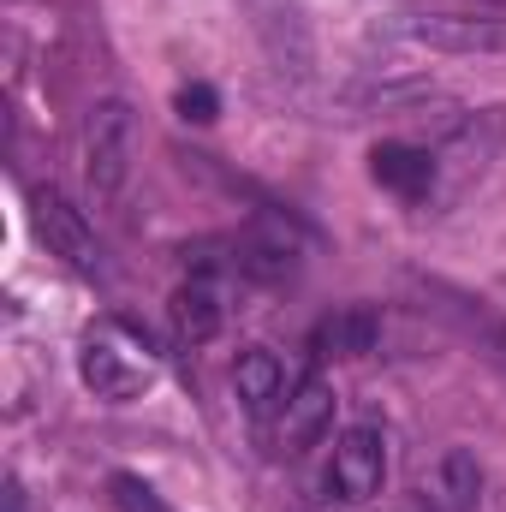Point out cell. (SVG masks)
<instances>
[{"label": "cell", "instance_id": "obj_9", "mask_svg": "<svg viewBox=\"0 0 506 512\" xmlns=\"http://www.w3.org/2000/svg\"><path fill=\"white\" fill-rule=\"evenodd\" d=\"M435 155L429 149H417V143H376V155H370V179L387 185L393 197H405V203H423V197H435Z\"/></svg>", "mask_w": 506, "mask_h": 512}, {"label": "cell", "instance_id": "obj_7", "mask_svg": "<svg viewBox=\"0 0 506 512\" xmlns=\"http://www.w3.org/2000/svg\"><path fill=\"white\" fill-rule=\"evenodd\" d=\"M387 483V435L376 423H352L334 441V465H328V489L340 501H376Z\"/></svg>", "mask_w": 506, "mask_h": 512}, {"label": "cell", "instance_id": "obj_4", "mask_svg": "<svg viewBox=\"0 0 506 512\" xmlns=\"http://www.w3.org/2000/svg\"><path fill=\"white\" fill-rule=\"evenodd\" d=\"M251 36L274 60L280 78H310L316 72V30L304 18V0H239Z\"/></svg>", "mask_w": 506, "mask_h": 512}, {"label": "cell", "instance_id": "obj_3", "mask_svg": "<svg viewBox=\"0 0 506 512\" xmlns=\"http://www.w3.org/2000/svg\"><path fill=\"white\" fill-rule=\"evenodd\" d=\"M506 149V108H477V114H465L453 137L435 149V203L441 209H453L459 197H471L477 185H483V173L495 167V155Z\"/></svg>", "mask_w": 506, "mask_h": 512}, {"label": "cell", "instance_id": "obj_12", "mask_svg": "<svg viewBox=\"0 0 506 512\" xmlns=\"http://www.w3.org/2000/svg\"><path fill=\"white\" fill-rule=\"evenodd\" d=\"M483 501V465L471 447H447L429 471V512H477Z\"/></svg>", "mask_w": 506, "mask_h": 512}, {"label": "cell", "instance_id": "obj_2", "mask_svg": "<svg viewBox=\"0 0 506 512\" xmlns=\"http://www.w3.org/2000/svg\"><path fill=\"white\" fill-rule=\"evenodd\" d=\"M131 155H137V120L120 96H102L84 108L78 126V161H84V185L96 203H114L131 179Z\"/></svg>", "mask_w": 506, "mask_h": 512}, {"label": "cell", "instance_id": "obj_1", "mask_svg": "<svg viewBox=\"0 0 506 512\" xmlns=\"http://www.w3.org/2000/svg\"><path fill=\"white\" fill-rule=\"evenodd\" d=\"M78 376H84V387H90L96 399H108V405H131L137 393L155 387L161 358H155V346H149L143 328H131V322H120V316H108V322H96V328L84 334V346H78Z\"/></svg>", "mask_w": 506, "mask_h": 512}, {"label": "cell", "instance_id": "obj_16", "mask_svg": "<svg viewBox=\"0 0 506 512\" xmlns=\"http://www.w3.org/2000/svg\"><path fill=\"white\" fill-rule=\"evenodd\" d=\"M179 114L197 120V126H209V120L221 114V96H215L209 84H185V90H179Z\"/></svg>", "mask_w": 506, "mask_h": 512}, {"label": "cell", "instance_id": "obj_10", "mask_svg": "<svg viewBox=\"0 0 506 512\" xmlns=\"http://www.w3.org/2000/svg\"><path fill=\"white\" fill-rule=\"evenodd\" d=\"M328 423H334V387L322 382V376H304V382L292 387L286 411H280V447L304 453V447H316L328 435Z\"/></svg>", "mask_w": 506, "mask_h": 512}, {"label": "cell", "instance_id": "obj_15", "mask_svg": "<svg viewBox=\"0 0 506 512\" xmlns=\"http://www.w3.org/2000/svg\"><path fill=\"white\" fill-rule=\"evenodd\" d=\"M114 501H120V512H167V501H161L143 477H126V471L114 477Z\"/></svg>", "mask_w": 506, "mask_h": 512}, {"label": "cell", "instance_id": "obj_11", "mask_svg": "<svg viewBox=\"0 0 506 512\" xmlns=\"http://www.w3.org/2000/svg\"><path fill=\"white\" fill-rule=\"evenodd\" d=\"M233 393L245 399V411H251L256 423H268L274 411H286L292 382H286V370H280V358H274L268 346H251V352L233 364Z\"/></svg>", "mask_w": 506, "mask_h": 512}, {"label": "cell", "instance_id": "obj_13", "mask_svg": "<svg viewBox=\"0 0 506 512\" xmlns=\"http://www.w3.org/2000/svg\"><path fill=\"white\" fill-rule=\"evenodd\" d=\"M167 316H173V334L185 340V346H209L215 334H221V322H227V304H221V292H215V280H185L173 298H167Z\"/></svg>", "mask_w": 506, "mask_h": 512}, {"label": "cell", "instance_id": "obj_6", "mask_svg": "<svg viewBox=\"0 0 506 512\" xmlns=\"http://www.w3.org/2000/svg\"><path fill=\"white\" fill-rule=\"evenodd\" d=\"M399 36L435 54H506V18L489 12H411Z\"/></svg>", "mask_w": 506, "mask_h": 512}, {"label": "cell", "instance_id": "obj_5", "mask_svg": "<svg viewBox=\"0 0 506 512\" xmlns=\"http://www.w3.org/2000/svg\"><path fill=\"white\" fill-rule=\"evenodd\" d=\"M30 227H36V239L48 245V256H60L66 268H78V274H102L96 227L84 221V209L66 203V191L36 185V191H30Z\"/></svg>", "mask_w": 506, "mask_h": 512}, {"label": "cell", "instance_id": "obj_14", "mask_svg": "<svg viewBox=\"0 0 506 512\" xmlns=\"http://www.w3.org/2000/svg\"><path fill=\"white\" fill-rule=\"evenodd\" d=\"M376 340H381V316L370 304H346V310L322 316V328H316L322 358H364V352H376Z\"/></svg>", "mask_w": 506, "mask_h": 512}, {"label": "cell", "instance_id": "obj_8", "mask_svg": "<svg viewBox=\"0 0 506 512\" xmlns=\"http://www.w3.org/2000/svg\"><path fill=\"white\" fill-rule=\"evenodd\" d=\"M221 251H227V268L245 274V280H286V274L298 268V245H292V233H286L280 221H251V227H239L233 239H221Z\"/></svg>", "mask_w": 506, "mask_h": 512}]
</instances>
